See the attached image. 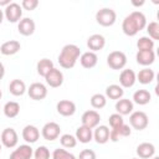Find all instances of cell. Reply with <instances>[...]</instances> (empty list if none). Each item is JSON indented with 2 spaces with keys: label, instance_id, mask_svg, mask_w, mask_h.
Segmentation results:
<instances>
[{
  "label": "cell",
  "instance_id": "16",
  "mask_svg": "<svg viewBox=\"0 0 159 159\" xmlns=\"http://www.w3.org/2000/svg\"><path fill=\"white\" fill-rule=\"evenodd\" d=\"M137 62L142 66H149L155 61V53L153 50H147V51H138L137 52Z\"/></svg>",
  "mask_w": 159,
  "mask_h": 159
},
{
  "label": "cell",
  "instance_id": "50",
  "mask_svg": "<svg viewBox=\"0 0 159 159\" xmlns=\"http://www.w3.org/2000/svg\"><path fill=\"white\" fill-rule=\"evenodd\" d=\"M0 152H1V144H0Z\"/></svg>",
  "mask_w": 159,
  "mask_h": 159
},
{
  "label": "cell",
  "instance_id": "46",
  "mask_svg": "<svg viewBox=\"0 0 159 159\" xmlns=\"http://www.w3.org/2000/svg\"><path fill=\"white\" fill-rule=\"evenodd\" d=\"M10 4L9 0H0V6H7Z\"/></svg>",
  "mask_w": 159,
  "mask_h": 159
},
{
  "label": "cell",
  "instance_id": "39",
  "mask_svg": "<svg viewBox=\"0 0 159 159\" xmlns=\"http://www.w3.org/2000/svg\"><path fill=\"white\" fill-rule=\"evenodd\" d=\"M17 150L26 158V159H30L32 157V148L29 145V144H22L17 148Z\"/></svg>",
  "mask_w": 159,
  "mask_h": 159
},
{
  "label": "cell",
  "instance_id": "45",
  "mask_svg": "<svg viewBox=\"0 0 159 159\" xmlns=\"http://www.w3.org/2000/svg\"><path fill=\"white\" fill-rule=\"evenodd\" d=\"M4 75H5V68H4V65L0 62V80H2Z\"/></svg>",
  "mask_w": 159,
  "mask_h": 159
},
{
  "label": "cell",
  "instance_id": "22",
  "mask_svg": "<svg viewBox=\"0 0 159 159\" xmlns=\"http://www.w3.org/2000/svg\"><path fill=\"white\" fill-rule=\"evenodd\" d=\"M9 91H10L11 94H14V96H16V97L22 96V94L25 93V91H26V84H25V82L21 81V80H17V78H16V80H12V81L10 82Z\"/></svg>",
  "mask_w": 159,
  "mask_h": 159
},
{
  "label": "cell",
  "instance_id": "9",
  "mask_svg": "<svg viewBox=\"0 0 159 159\" xmlns=\"http://www.w3.org/2000/svg\"><path fill=\"white\" fill-rule=\"evenodd\" d=\"M45 80H46V83H47L50 87L57 88V87H60V86L63 83V75H62V72H61L60 70H57V68L53 67V68L46 75Z\"/></svg>",
  "mask_w": 159,
  "mask_h": 159
},
{
  "label": "cell",
  "instance_id": "6",
  "mask_svg": "<svg viewBox=\"0 0 159 159\" xmlns=\"http://www.w3.org/2000/svg\"><path fill=\"white\" fill-rule=\"evenodd\" d=\"M27 93H29V97L31 99H34V101H41V99H43L47 96V88L42 83L35 82V83H32L29 87Z\"/></svg>",
  "mask_w": 159,
  "mask_h": 159
},
{
  "label": "cell",
  "instance_id": "51",
  "mask_svg": "<svg viewBox=\"0 0 159 159\" xmlns=\"http://www.w3.org/2000/svg\"><path fill=\"white\" fill-rule=\"evenodd\" d=\"M132 159H138V158H132Z\"/></svg>",
  "mask_w": 159,
  "mask_h": 159
},
{
  "label": "cell",
  "instance_id": "41",
  "mask_svg": "<svg viewBox=\"0 0 159 159\" xmlns=\"http://www.w3.org/2000/svg\"><path fill=\"white\" fill-rule=\"evenodd\" d=\"M117 132L119 134V137H129L130 133H132V129L129 125L127 124H122L119 128H117Z\"/></svg>",
  "mask_w": 159,
  "mask_h": 159
},
{
  "label": "cell",
  "instance_id": "40",
  "mask_svg": "<svg viewBox=\"0 0 159 159\" xmlns=\"http://www.w3.org/2000/svg\"><path fill=\"white\" fill-rule=\"evenodd\" d=\"M78 159H97L96 157V153L91 149H83L80 155H78Z\"/></svg>",
  "mask_w": 159,
  "mask_h": 159
},
{
  "label": "cell",
  "instance_id": "1",
  "mask_svg": "<svg viewBox=\"0 0 159 159\" xmlns=\"http://www.w3.org/2000/svg\"><path fill=\"white\" fill-rule=\"evenodd\" d=\"M80 55H81V50L78 46L72 45V43L66 45L62 47L61 53L58 55V63L62 68L70 70V68L75 67L76 61L80 57Z\"/></svg>",
  "mask_w": 159,
  "mask_h": 159
},
{
  "label": "cell",
  "instance_id": "35",
  "mask_svg": "<svg viewBox=\"0 0 159 159\" xmlns=\"http://www.w3.org/2000/svg\"><path fill=\"white\" fill-rule=\"evenodd\" d=\"M108 122H109V125L112 127V129H117L119 128L122 124H124V120H123V117L118 113H114V114H111L109 118H108Z\"/></svg>",
  "mask_w": 159,
  "mask_h": 159
},
{
  "label": "cell",
  "instance_id": "3",
  "mask_svg": "<svg viewBox=\"0 0 159 159\" xmlns=\"http://www.w3.org/2000/svg\"><path fill=\"white\" fill-rule=\"evenodd\" d=\"M127 63V56L122 51H112L107 56V65L112 70H122Z\"/></svg>",
  "mask_w": 159,
  "mask_h": 159
},
{
  "label": "cell",
  "instance_id": "29",
  "mask_svg": "<svg viewBox=\"0 0 159 159\" xmlns=\"http://www.w3.org/2000/svg\"><path fill=\"white\" fill-rule=\"evenodd\" d=\"M123 93H124L123 88L120 86H118V84H111V86H108L106 88V94L111 99H120Z\"/></svg>",
  "mask_w": 159,
  "mask_h": 159
},
{
  "label": "cell",
  "instance_id": "7",
  "mask_svg": "<svg viewBox=\"0 0 159 159\" xmlns=\"http://www.w3.org/2000/svg\"><path fill=\"white\" fill-rule=\"evenodd\" d=\"M60 133H61V128L55 122H48L42 128V137L46 140H55V139H57L60 137Z\"/></svg>",
  "mask_w": 159,
  "mask_h": 159
},
{
  "label": "cell",
  "instance_id": "25",
  "mask_svg": "<svg viewBox=\"0 0 159 159\" xmlns=\"http://www.w3.org/2000/svg\"><path fill=\"white\" fill-rule=\"evenodd\" d=\"M154 77H155V73L150 68H143L137 75V80L142 84H149V83H152L153 80H154Z\"/></svg>",
  "mask_w": 159,
  "mask_h": 159
},
{
  "label": "cell",
  "instance_id": "34",
  "mask_svg": "<svg viewBox=\"0 0 159 159\" xmlns=\"http://www.w3.org/2000/svg\"><path fill=\"white\" fill-rule=\"evenodd\" d=\"M147 31H148L149 37L152 40H158L159 39V24L157 21L149 22V25L147 26Z\"/></svg>",
  "mask_w": 159,
  "mask_h": 159
},
{
  "label": "cell",
  "instance_id": "48",
  "mask_svg": "<svg viewBox=\"0 0 159 159\" xmlns=\"http://www.w3.org/2000/svg\"><path fill=\"white\" fill-rule=\"evenodd\" d=\"M1 97H2V92H1V89H0V99H1Z\"/></svg>",
  "mask_w": 159,
  "mask_h": 159
},
{
  "label": "cell",
  "instance_id": "24",
  "mask_svg": "<svg viewBox=\"0 0 159 159\" xmlns=\"http://www.w3.org/2000/svg\"><path fill=\"white\" fill-rule=\"evenodd\" d=\"M94 140L98 144H106L109 140V129L106 125H99L96 130H94Z\"/></svg>",
  "mask_w": 159,
  "mask_h": 159
},
{
  "label": "cell",
  "instance_id": "32",
  "mask_svg": "<svg viewBox=\"0 0 159 159\" xmlns=\"http://www.w3.org/2000/svg\"><path fill=\"white\" fill-rule=\"evenodd\" d=\"M106 103H107V99H106V97H104L103 94H101V93H96V94H93V96L91 97V106H92L93 108H96V109L103 108V107L106 106Z\"/></svg>",
  "mask_w": 159,
  "mask_h": 159
},
{
  "label": "cell",
  "instance_id": "11",
  "mask_svg": "<svg viewBox=\"0 0 159 159\" xmlns=\"http://www.w3.org/2000/svg\"><path fill=\"white\" fill-rule=\"evenodd\" d=\"M57 112L63 117H71L76 112V104L70 99H62L56 106Z\"/></svg>",
  "mask_w": 159,
  "mask_h": 159
},
{
  "label": "cell",
  "instance_id": "5",
  "mask_svg": "<svg viewBox=\"0 0 159 159\" xmlns=\"http://www.w3.org/2000/svg\"><path fill=\"white\" fill-rule=\"evenodd\" d=\"M21 16H22V9H21V6L19 4L11 2V4H9L6 6V9H5V17H6V20L9 22L14 24V22L20 21Z\"/></svg>",
  "mask_w": 159,
  "mask_h": 159
},
{
  "label": "cell",
  "instance_id": "43",
  "mask_svg": "<svg viewBox=\"0 0 159 159\" xmlns=\"http://www.w3.org/2000/svg\"><path fill=\"white\" fill-rule=\"evenodd\" d=\"M9 159H26V158H25V157H24V155H22V154H21V153L17 150V149H15V150H14V152L10 154Z\"/></svg>",
  "mask_w": 159,
  "mask_h": 159
},
{
  "label": "cell",
  "instance_id": "8",
  "mask_svg": "<svg viewBox=\"0 0 159 159\" xmlns=\"http://www.w3.org/2000/svg\"><path fill=\"white\" fill-rule=\"evenodd\" d=\"M101 120V116L97 111L94 109H91V111H86L83 114H82V125L92 129L94 127H97V124L99 123Z\"/></svg>",
  "mask_w": 159,
  "mask_h": 159
},
{
  "label": "cell",
  "instance_id": "12",
  "mask_svg": "<svg viewBox=\"0 0 159 159\" xmlns=\"http://www.w3.org/2000/svg\"><path fill=\"white\" fill-rule=\"evenodd\" d=\"M137 81V75L134 73L133 70L130 68H125L120 72V76H119V83H120V87L123 88H129L132 87Z\"/></svg>",
  "mask_w": 159,
  "mask_h": 159
},
{
  "label": "cell",
  "instance_id": "47",
  "mask_svg": "<svg viewBox=\"0 0 159 159\" xmlns=\"http://www.w3.org/2000/svg\"><path fill=\"white\" fill-rule=\"evenodd\" d=\"M2 20H4V12H2V10H0V24L2 22Z\"/></svg>",
  "mask_w": 159,
  "mask_h": 159
},
{
  "label": "cell",
  "instance_id": "13",
  "mask_svg": "<svg viewBox=\"0 0 159 159\" xmlns=\"http://www.w3.org/2000/svg\"><path fill=\"white\" fill-rule=\"evenodd\" d=\"M35 27H36L35 21H34L32 19H30V17H25V19L20 20V21H19V25H17L19 32H20L21 35H24V36H30V35H32V34L35 32Z\"/></svg>",
  "mask_w": 159,
  "mask_h": 159
},
{
  "label": "cell",
  "instance_id": "20",
  "mask_svg": "<svg viewBox=\"0 0 159 159\" xmlns=\"http://www.w3.org/2000/svg\"><path fill=\"white\" fill-rule=\"evenodd\" d=\"M122 30L123 32L127 35V36H134L139 32L138 27H137V24L135 21L132 19L130 15H128L124 20H123V24H122Z\"/></svg>",
  "mask_w": 159,
  "mask_h": 159
},
{
  "label": "cell",
  "instance_id": "17",
  "mask_svg": "<svg viewBox=\"0 0 159 159\" xmlns=\"http://www.w3.org/2000/svg\"><path fill=\"white\" fill-rule=\"evenodd\" d=\"M22 138L26 143H35L40 138V132L35 125L29 124L22 129Z\"/></svg>",
  "mask_w": 159,
  "mask_h": 159
},
{
  "label": "cell",
  "instance_id": "38",
  "mask_svg": "<svg viewBox=\"0 0 159 159\" xmlns=\"http://www.w3.org/2000/svg\"><path fill=\"white\" fill-rule=\"evenodd\" d=\"M21 6L27 11H32L39 6V1L37 0H22Z\"/></svg>",
  "mask_w": 159,
  "mask_h": 159
},
{
  "label": "cell",
  "instance_id": "2",
  "mask_svg": "<svg viewBox=\"0 0 159 159\" xmlns=\"http://www.w3.org/2000/svg\"><path fill=\"white\" fill-rule=\"evenodd\" d=\"M116 19H117V14L113 9L103 7V9L98 10L96 14V21L101 26H104V27L112 26L116 22Z\"/></svg>",
  "mask_w": 159,
  "mask_h": 159
},
{
  "label": "cell",
  "instance_id": "18",
  "mask_svg": "<svg viewBox=\"0 0 159 159\" xmlns=\"http://www.w3.org/2000/svg\"><path fill=\"white\" fill-rule=\"evenodd\" d=\"M80 61H81V65H82L83 68L89 70V68H93V67L97 65L98 57H97V55H96L94 52L88 51V52H84V53L81 55Z\"/></svg>",
  "mask_w": 159,
  "mask_h": 159
},
{
  "label": "cell",
  "instance_id": "49",
  "mask_svg": "<svg viewBox=\"0 0 159 159\" xmlns=\"http://www.w3.org/2000/svg\"><path fill=\"white\" fill-rule=\"evenodd\" d=\"M153 159H159V157H154V158H153Z\"/></svg>",
  "mask_w": 159,
  "mask_h": 159
},
{
  "label": "cell",
  "instance_id": "33",
  "mask_svg": "<svg viewBox=\"0 0 159 159\" xmlns=\"http://www.w3.org/2000/svg\"><path fill=\"white\" fill-rule=\"evenodd\" d=\"M60 142H61V145H62L63 148H67V149L75 148L76 144H77L76 137H73V135H71V134H63V135H61Z\"/></svg>",
  "mask_w": 159,
  "mask_h": 159
},
{
  "label": "cell",
  "instance_id": "31",
  "mask_svg": "<svg viewBox=\"0 0 159 159\" xmlns=\"http://www.w3.org/2000/svg\"><path fill=\"white\" fill-rule=\"evenodd\" d=\"M137 47H138V51H147V50H153L154 47V41L150 39V37H140L137 42Z\"/></svg>",
  "mask_w": 159,
  "mask_h": 159
},
{
  "label": "cell",
  "instance_id": "15",
  "mask_svg": "<svg viewBox=\"0 0 159 159\" xmlns=\"http://www.w3.org/2000/svg\"><path fill=\"white\" fill-rule=\"evenodd\" d=\"M21 48V45L19 41L16 40H10V41H6L4 42L1 46H0V52L5 56H11V55H15L20 51Z\"/></svg>",
  "mask_w": 159,
  "mask_h": 159
},
{
  "label": "cell",
  "instance_id": "42",
  "mask_svg": "<svg viewBox=\"0 0 159 159\" xmlns=\"http://www.w3.org/2000/svg\"><path fill=\"white\" fill-rule=\"evenodd\" d=\"M109 140H112V142H118L119 140V134H118L117 129L109 130Z\"/></svg>",
  "mask_w": 159,
  "mask_h": 159
},
{
  "label": "cell",
  "instance_id": "23",
  "mask_svg": "<svg viewBox=\"0 0 159 159\" xmlns=\"http://www.w3.org/2000/svg\"><path fill=\"white\" fill-rule=\"evenodd\" d=\"M93 138V134H92V129L84 127V125H81L77 128L76 130V139L80 140L81 143H89Z\"/></svg>",
  "mask_w": 159,
  "mask_h": 159
},
{
  "label": "cell",
  "instance_id": "44",
  "mask_svg": "<svg viewBox=\"0 0 159 159\" xmlns=\"http://www.w3.org/2000/svg\"><path fill=\"white\" fill-rule=\"evenodd\" d=\"M144 2H145L144 0H139V1H138V0H132V5H133V6H137V7L144 5Z\"/></svg>",
  "mask_w": 159,
  "mask_h": 159
},
{
  "label": "cell",
  "instance_id": "14",
  "mask_svg": "<svg viewBox=\"0 0 159 159\" xmlns=\"http://www.w3.org/2000/svg\"><path fill=\"white\" fill-rule=\"evenodd\" d=\"M104 45H106V40L99 34H94V35L89 36L87 40V47L91 50V52H96V51L102 50L104 47Z\"/></svg>",
  "mask_w": 159,
  "mask_h": 159
},
{
  "label": "cell",
  "instance_id": "4",
  "mask_svg": "<svg viewBox=\"0 0 159 159\" xmlns=\"http://www.w3.org/2000/svg\"><path fill=\"white\" fill-rule=\"evenodd\" d=\"M129 123L135 130H143V129H145L148 127L149 119H148V116L144 112L138 111V112H134V113L130 114Z\"/></svg>",
  "mask_w": 159,
  "mask_h": 159
},
{
  "label": "cell",
  "instance_id": "19",
  "mask_svg": "<svg viewBox=\"0 0 159 159\" xmlns=\"http://www.w3.org/2000/svg\"><path fill=\"white\" fill-rule=\"evenodd\" d=\"M155 148L152 143H142L137 147V154L140 159H149L154 155Z\"/></svg>",
  "mask_w": 159,
  "mask_h": 159
},
{
  "label": "cell",
  "instance_id": "10",
  "mask_svg": "<svg viewBox=\"0 0 159 159\" xmlns=\"http://www.w3.org/2000/svg\"><path fill=\"white\" fill-rule=\"evenodd\" d=\"M17 133L14 128H5L1 133V143L6 148H14L17 144Z\"/></svg>",
  "mask_w": 159,
  "mask_h": 159
},
{
  "label": "cell",
  "instance_id": "37",
  "mask_svg": "<svg viewBox=\"0 0 159 159\" xmlns=\"http://www.w3.org/2000/svg\"><path fill=\"white\" fill-rule=\"evenodd\" d=\"M35 159H50V150L45 145L39 147L35 152Z\"/></svg>",
  "mask_w": 159,
  "mask_h": 159
},
{
  "label": "cell",
  "instance_id": "27",
  "mask_svg": "<svg viewBox=\"0 0 159 159\" xmlns=\"http://www.w3.org/2000/svg\"><path fill=\"white\" fill-rule=\"evenodd\" d=\"M37 73L42 77H46V75L53 68V62L48 58H42L37 62Z\"/></svg>",
  "mask_w": 159,
  "mask_h": 159
},
{
  "label": "cell",
  "instance_id": "36",
  "mask_svg": "<svg viewBox=\"0 0 159 159\" xmlns=\"http://www.w3.org/2000/svg\"><path fill=\"white\" fill-rule=\"evenodd\" d=\"M52 158L53 159H76V157L71 153H68L66 149H55L53 154H52Z\"/></svg>",
  "mask_w": 159,
  "mask_h": 159
},
{
  "label": "cell",
  "instance_id": "21",
  "mask_svg": "<svg viewBox=\"0 0 159 159\" xmlns=\"http://www.w3.org/2000/svg\"><path fill=\"white\" fill-rule=\"evenodd\" d=\"M116 111L120 116H127V114L132 113V111H133V102L127 98L118 99V102L116 103Z\"/></svg>",
  "mask_w": 159,
  "mask_h": 159
},
{
  "label": "cell",
  "instance_id": "28",
  "mask_svg": "<svg viewBox=\"0 0 159 159\" xmlns=\"http://www.w3.org/2000/svg\"><path fill=\"white\" fill-rule=\"evenodd\" d=\"M20 113V104L17 102L10 101L4 106V114L7 118H15Z\"/></svg>",
  "mask_w": 159,
  "mask_h": 159
},
{
  "label": "cell",
  "instance_id": "30",
  "mask_svg": "<svg viewBox=\"0 0 159 159\" xmlns=\"http://www.w3.org/2000/svg\"><path fill=\"white\" fill-rule=\"evenodd\" d=\"M129 15H130L132 19L135 21L137 27H138L139 31L145 27V25H147V19H145V16H144L143 12H140V11H133V12H130Z\"/></svg>",
  "mask_w": 159,
  "mask_h": 159
},
{
  "label": "cell",
  "instance_id": "26",
  "mask_svg": "<svg viewBox=\"0 0 159 159\" xmlns=\"http://www.w3.org/2000/svg\"><path fill=\"white\" fill-rule=\"evenodd\" d=\"M152 99V96L148 91L145 89H138L137 92H134L133 94V101L139 104V106H144V104H148Z\"/></svg>",
  "mask_w": 159,
  "mask_h": 159
}]
</instances>
